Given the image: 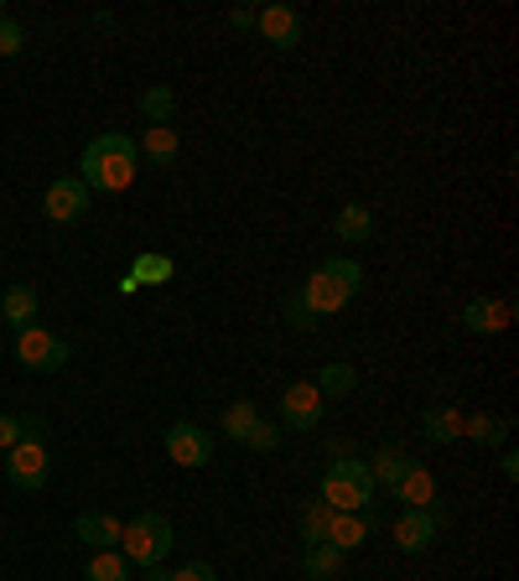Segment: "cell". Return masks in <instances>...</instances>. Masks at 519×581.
Returning a JSON list of instances; mask_svg holds the SVG:
<instances>
[{
  "instance_id": "obj_11",
  "label": "cell",
  "mask_w": 519,
  "mask_h": 581,
  "mask_svg": "<svg viewBox=\"0 0 519 581\" xmlns=\"http://www.w3.org/2000/svg\"><path fill=\"white\" fill-rule=\"evenodd\" d=\"M42 213H47L52 223H78L88 213V188L78 177H57L47 188V198H42Z\"/></svg>"
},
{
  "instance_id": "obj_3",
  "label": "cell",
  "mask_w": 519,
  "mask_h": 581,
  "mask_svg": "<svg viewBox=\"0 0 519 581\" xmlns=\"http://www.w3.org/2000/svg\"><path fill=\"white\" fill-rule=\"evenodd\" d=\"M380 494V483L369 473L363 457H332L328 473H322V504L338 514H363Z\"/></svg>"
},
{
  "instance_id": "obj_4",
  "label": "cell",
  "mask_w": 519,
  "mask_h": 581,
  "mask_svg": "<svg viewBox=\"0 0 519 581\" xmlns=\"http://www.w3.org/2000/svg\"><path fill=\"white\" fill-rule=\"evenodd\" d=\"M172 519L167 514H136V519H125V535H120V556L130 566H140V571H151V566H161L167 556H172Z\"/></svg>"
},
{
  "instance_id": "obj_25",
  "label": "cell",
  "mask_w": 519,
  "mask_h": 581,
  "mask_svg": "<svg viewBox=\"0 0 519 581\" xmlns=\"http://www.w3.org/2000/svg\"><path fill=\"white\" fill-rule=\"evenodd\" d=\"M140 115H146V125H172L177 115V94L167 84H151L146 94H140Z\"/></svg>"
},
{
  "instance_id": "obj_24",
  "label": "cell",
  "mask_w": 519,
  "mask_h": 581,
  "mask_svg": "<svg viewBox=\"0 0 519 581\" xmlns=\"http://www.w3.org/2000/svg\"><path fill=\"white\" fill-rule=\"evenodd\" d=\"M172 275H177V265L167 255H156V250H140L136 265H130V281H136V286H167Z\"/></svg>"
},
{
  "instance_id": "obj_34",
  "label": "cell",
  "mask_w": 519,
  "mask_h": 581,
  "mask_svg": "<svg viewBox=\"0 0 519 581\" xmlns=\"http://www.w3.org/2000/svg\"><path fill=\"white\" fill-rule=\"evenodd\" d=\"M229 27H234V32H255V11L234 6V11H229Z\"/></svg>"
},
{
  "instance_id": "obj_5",
  "label": "cell",
  "mask_w": 519,
  "mask_h": 581,
  "mask_svg": "<svg viewBox=\"0 0 519 581\" xmlns=\"http://www.w3.org/2000/svg\"><path fill=\"white\" fill-rule=\"evenodd\" d=\"M73 348L57 332H47V327H21L17 332V363L21 369H32V374H57V369H68Z\"/></svg>"
},
{
  "instance_id": "obj_32",
  "label": "cell",
  "mask_w": 519,
  "mask_h": 581,
  "mask_svg": "<svg viewBox=\"0 0 519 581\" xmlns=\"http://www.w3.org/2000/svg\"><path fill=\"white\" fill-rule=\"evenodd\" d=\"M172 581H219V571L208 561H188L182 571H172Z\"/></svg>"
},
{
  "instance_id": "obj_22",
  "label": "cell",
  "mask_w": 519,
  "mask_h": 581,
  "mask_svg": "<svg viewBox=\"0 0 519 581\" xmlns=\"http://www.w3.org/2000/svg\"><path fill=\"white\" fill-rule=\"evenodd\" d=\"M405 467H411L405 446H380V452L369 457V473H374V483H380V488H395V483L405 478Z\"/></svg>"
},
{
  "instance_id": "obj_7",
  "label": "cell",
  "mask_w": 519,
  "mask_h": 581,
  "mask_svg": "<svg viewBox=\"0 0 519 581\" xmlns=\"http://www.w3.org/2000/svg\"><path fill=\"white\" fill-rule=\"evenodd\" d=\"M390 494L400 498V509H426V514H436L442 525H452V509H447V498H442V488H436L432 467L411 462V467H405V478H400Z\"/></svg>"
},
{
  "instance_id": "obj_18",
  "label": "cell",
  "mask_w": 519,
  "mask_h": 581,
  "mask_svg": "<svg viewBox=\"0 0 519 581\" xmlns=\"http://www.w3.org/2000/svg\"><path fill=\"white\" fill-rule=\"evenodd\" d=\"M36 307H42V296H36L32 286H11L6 290V296H0V317H6V323L17 327H32L36 323Z\"/></svg>"
},
{
  "instance_id": "obj_30",
  "label": "cell",
  "mask_w": 519,
  "mask_h": 581,
  "mask_svg": "<svg viewBox=\"0 0 519 581\" xmlns=\"http://www.w3.org/2000/svg\"><path fill=\"white\" fill-rule=\"evenodd\" d=\"M21 47H27V32H21V21H0V57H21Z\"/></svg>"
},
{
  "instance_id": "obj_17",
  "label": "cell",
  "mask_w": 519,
  "mask_h": 581,
  "mask_svg": "<svg viewBox=\"0 0 519 581\" xmlns=\"http://www.w3.org/2000/svg\"><path fill=\"white\" fill-rule=\"evenodd\" d=\"M322 540H328L332 550H359L363 540H369V514H338L332 509L328 514V535H322Z\"/></svg>"
},
{
  "instance_id": "obj_26",
  "label": "cell",
  "mask_w": 519,
  "mask_h": 581,
  "mask_svg": "<svg viewBox=\"0 0 519 581\" xmlns=\"http://www.w3.org/2000/svg\"><path fill=\"white\" fill-rule=\"evenodd\" d=\"M255 421H260V405H255V400H234V405L224 411V421H219V431H224L229 442H244Z\"/></svg>"
},
{
  "instance_id": "obj_27",
  "label": "cell",
  "mask_w": 519,
  "mask_h": 581,
  "mask_svg": "<svg viewBox=\"0 0 519 581\" xmlns=\"http://www.w3.org/2000/svg\"><path fill=\"white\" fill-rule=\"evenodd\" d=\"M88 581H130V561L120 550H94L88 556Z\"/></svg>"
},
{
  "instance_id": "obj_13",
  "label": "cell",
  "mask_w": 519,
  "mask_h": 581,
  "mask_svg": "<svg viewBox=\"0 0 519 581\" xmlns=\"http://www.w3.org/2000/svg\"><path fill=\"white\" fill-rule=\"evenodd\" d=\"M120 535H125V519H115V514L88 509L73 519V540H84L88 550H120Z\"/></svg>"
},
{
  "instance_id": "obj_15",
  "label": "cell",
  "mask_w": 519,
  "mask_h": 581,
  "mask_svg": "<svg viewBox=\"0 0 519 581\" xmlns=\"http://www.w3.org/2000/svg\"><path fill=\"white\" fill-rule=\"evenodd\" d=\"M421 436L432 446H452L463 436V411H457V405H426V411H421Z\"/></svg>"
},
{
  "instance_id": "obj_9",
  "label": "cell",
  "mask_w": 519,
  "mask_h": 581,
  "mask_svg": "<svg viewBox=\"0 0 519 581\" xmlns=\"http://www.w3.org/2000/svg\"><path fill=\"white\" fill-rule=\"evenodd\" d=\"M167 457L177 467H208L213 462V431H203L198 421H172L167 426Z\"/></svg>"
},
{
  "instance_id": "obj_33",
  "label": "cell",
  "mask_w": 519,
  "mask_h": 581,
  "mask_svg": "<svg viewBox=\"0 0 519 581\" xmlns=\"http://www.w3.org/2000/svg\"><path fill=\"white\" fill-rule=\"evenodd\" d=\"M286 323H292V327H301V332H307V327L317 323V317H311V311L301 307V296H286Z\"/></svg>"
},
{
  "instance_id": "obj_8",
  "label": "cell",
  "mask_w": 519,
  "mask_h": 581,
  "mask_svg": "<svg viewBox=\"0 0 519 581\" xmlns=\"http://www.w3.org/2000/svg\"><path fill=\"white\" fill-rule=\"evenodd\" d=\"M322 394H317V384L311 379H292L286 390H280V426L286 431H317L322 426Z\"/></svg>"
},
{
  "instance_id": "obj_20",
  "label": "cell",
  "mask_w": 519,
  "mask_h": 581,
  "mask_svg": "<svg viewBox=\"0 0 519 581\" xmlns=\"http://www.w3.org/2000/svg\"><path fill=\"white\" fill-rule=\"evenodd\" d=\"M301 571H307V581H332L343 571V550H332L328 540H317V546L301 550Z\"/></svg>"
},
{
  "instance_id": "obj_16",
  "label": "cell",
  "mask_w": 519,
  "mask_h": 581,
  "mask_svg": "<svg viewBox=\"0 0 519 581\" xmlns=\"http://www.w3.org/2000/svg\"><path fill=\"white\" fill-rule=\"evenodd\" d=\"M136 151L156 167H172L177 156H182V136H177V125H146V136L136 140Z\"/></svg>"
},
{
  "instance_id": "obj_19",
  "label": "cell",
  "mask_w": 519,
  "mask_h": 581,
  "mask_svg": "<svg viewBox=\"0 0 519 581\" xmlns=\"http://www.w3.org/2000/svg\"><path fill=\"white\" fill-rule=\"evenodd\" d=\"M332 234H338L343 244H363L369 234H374V213H369L363 203H343L338 208V219H332Z\"/></svg>"
},
{
  "instance_id": "obj_2",
  "label": "cell",
  "mask_w": 519,
  "mask_h": 581,
  "mask_svg": "<svg viewBox=\"0 0 519 581\" xmlns=\"http://www.w3.org/2000/svg\"><path fill=\"white\" fill-rule=\"evenodd\" d=\"M359 290H363V265L359 260H348V255H332L307 275V286L296 290V296H301V307L322 323V317H332V311H343Z\"/></svg>"
},
{
  "instance_id": "obj_31",
  "label": "cell",
  "mask_w": 519,
  "mask_h": 581,
  "mask_svg": "<svg viewBox=\"0 0 519 581\" xmlns=\"http://www.w3.org/2000/svg\"><path fill=\"white\" fill-rule=\"evenodd\" d=\"M27 436V415H11V411H0V452H11V446Z\"/></svg>"
},
{
  "instance_id": "obj_1",
  "label": "cell",
  "mask_w": 519,
  "mask_h": 581,
  "mask_svg": "<svg viewBox=\"0 0 519 581\" xmlns=\"http://www.w3.org/2000/svg\"><path fill=\"white\" fill-rule=\"evenodd\" d=\"M136 171H140V151H136V140L120 136V130L94 136L84 146V156H78V182L88 192H125L136 182Z\"/></svg>"
},
{
  "instance_id": "obj_29",
  "label": "cell",
  "mask_w": 519,
  "mask_h": 581,
  "mask_svg": "<svg viewBox=\"0 0 519 581\" xmlns=\"http://www.w3.org/2000/svg\"><path fill=\"white\" fill-rule=\"evenodd\" d=\"M276 442H280V426L271 421V415H260L255 426H250V436H244V446H250V452H276Z\"/></svg>"
},
{
  "instance_id": "obj_35",
  "label": "cell",
  "mask_w": 519,
  "mask_h": 581,
  "mask_svg": "<svg viewBox=\"0 0 519 581\" xmlns=\"http://www.w3.org/2000/svg\"><path fill=\"white\" fill-rule=\"evenodd\" d=\"M499 473H504L509 483L519 478V452H509V446H504V452H499Z\"/></svg>"
},
{
  "instance_id": "obj_37",
  "label": "cell",
  "mask_w": 519,
  "mask_h": 581,
  "mask_svg": "<svg viewBox=\"0 0 519 581\" xmlns=\"http://www.w3.org/2000/svg\"><path fill=\"white\" fill-rule=\"evenodd\" d=\"M0 21H6V0H0Z\"/></svg>"
},
{
  "instance_id": "obj_6",
  "label": "cell",
  "mask_w": 519,
  "mask_h": 581,
  "mask_svg": "<svg viewBox=\"0 0 519 581\" xmlns=\"http://www.w3.org/2000/svg\"><path fill=\"white\" fill-rule=\"evenodd\" d=\"M47 473H52L47 442H36V436H21V442L6 452V478H11V488H21V494H36V488L47 483Z\"/></svg>"
},
{
  "instance_id": "obj_28",
  "label": "cell",
  "mask_w": 519,
  "mask_h": 581,
  "mask_svg": "<svg viewBox=\"0 0 519 581\" xmlns=\"http://www.w3.org/2000/svg\"><path fill=\"white\" fill-rule=\"evenodd\" d=\"M328 504H322V498H311L307 509H301V540H307V546H317V540H322V535H328Z\"/></svg>"
},
{
  "instance_id": "obj_12",
  "label": "cell",
  "mask_w": 519,
  "mask_h": 581,
  "mask_svg": "<svg viewBox=\"0 0 519 581\" xmlns=\"http://www.w3.org/2000/svg\"><path fill=\"white\" fill-rule=\"evenodd\" d=\"M255 32L271 42L276 52H292L296 42H301V17H296V6H265V11H255Z\"/></svg>"
},
{
  "instance_id": "obj_14",
  "label": "cell",
  "mask_w": 519,
  "mask_h": 581,
  "mask_svg": "<svg viewBox=\"0 0 519 581\" xmlns=\"http://www.w3.org/2000/svg\"><path fill=\"white\" fill-rule=\"evenodd\" d=\"M463 327L467 332H478V338H494V332L509 327V307L494 302V296H473V302L463 307Z\"/></svg>"
},
{
  "instance_id": "obj_36",
  "label": "cell",
  "mask_w": 519,
  "mask_h": 581,
  "mask_svg": "<svg viewBox=\"0 0 519 581\" xmlns=\"http://www.w3.org/2000/svg\"><path fill=\"white\" fill-rule=\"evenodd\" d=\"M140 581H172V571H167V566H151V571H146Z\"/></svg>"
},
{
  "instance_id": "obj_21",
  "label": "cell",
  "mask_w": 519,
  "mask_h": 581,
  "mask_svg": "<svg viewBox=\"0 0 519 581\" xmlns=\"http://www.w3.org/2000/svg\"><path fill=\"white\" fill-rule=\"evenodd\" d=\"M463 436L467 442H478V446H504L509 442V421L504 415H463Z\"/></svg>"
},
{
  "instance_id": "obj_23",
  "label": "cell",
  "mask_w": 519,
  "mask_h": 581,
  "mask_svg": "<svg viewBox=\"0 0 519 581\" xmlns=\"http://www.w3.org/2000/svg\"><path fill=\"white\" fill-rule=\"evenodd\" d=\"M311 384H317V394H322V400H343V394H353V384H359V374H353V363H322V374L311 379Z\"/></svg>"
},
{
  "instance_id": "obj_10",
  "label": "cell",
  "mask_w": 519,
  "mask_h": 581,
  "mask_svg": "<svg viewBox=\"0 0 519 581\" xmlns=\"http://www.w3.org/2000/svg\"><path fill=\"white\" fill-rule=\"evenodd\" d=\"M447 530L436 514L426 509H400L395 525H390V535H395V550H405V556H426V550L436 546V535Z\"/></svg>"
}]
</instances>
